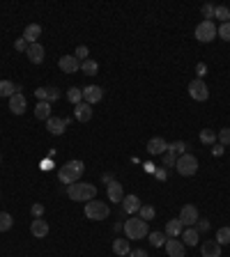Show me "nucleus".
<instances>
[{"label": "nucleus", "instance_id": "41", "mask_svg": "<svg viewBox=\"0 0 230 257\" xmlns=\"http://www.w3.org/2000/svg\"><path fill=\"white\" fill-rule=\"evenodd\" d=\"M30 212H32V216H35V218H42V216H44V204L42 202H35L30 207Z\"/></svg>", "mask_w": 230, "mask_h": 257}, {"label": "nucleus", "instance_id": "33", "mask_svg": "<svg viewBox=\"0 0 230 257\" xmlns=\"http://www.w3.org/2000/svg\"><path fill=\"white\" fill-rule=\"evenodd\" d=\"M214 16L216 19H221L223 23H228L230 21V9L223 7V5H214Z\"/></svg>", "mask_w": 230, "mask_h": 257}, {"label": "nucleus", "instance_id": "13", "mask_svg": "<svg viewBox=\"0 0 230 257\" xmlns=\"http://www.w3.org/2000/svg\"><path fill=\"white\" fill-rule=\"evenodd\" d=\"M25 55H28V60L32 62V64H42L44 62V46L39 44H28V51H25Z\"/></svg>", "mask_w": 230, "mask_h": 257}, {"label": "nucleus", "instance_id": "39", "mask_svg": "<svg viewBox=\"0 0 230 257\" xmlns=\"http://www.w3.org/2000/svg\"><path fill=\"white\" fill-rule=\"evenodd\" d=\"M74 55H76L78 62H85V60H88V55H90V48H88V46H78Z\"/></svg>", "mask_w": 230, "mask_h": 257}, {"label": "nucleus", "instance_id": "8", "mask_svg": "<svg viewBox=\"0 0 230 257\" xmlns=\"http://www.w3.org/2000/svg\"><path fill=\"white\" fill-rule=\"evenodd\" d=\"M177 218L182 220L184 227H193L198 223V209H196L193 204H184L182 209H180V216H177Z\"/></svg>", "mask_w": 230, "mask_h": 257}, {"label": "nucleus", "instance_id": "29", "mask_svg": "<svg viewBox=\"0 0 230 257\" xmlns=\"http://www.w3.org/2000/svg\"><path fill=\"white\" fill-rule=\"evenodd\" d=\"M67 99L74 104V106H78V104L83 101V90H78V87H69V90H67Z\"/></svg>", "mask_w": 230, "mask_h": 257}, {"label": "nucleus", "instance_id": "31", "mask_svg": "<svg viewBox=\"0 0 230 257\" xmlns=\"http://www.w3.org/2000/svg\"><path fill=\"white\" fill-rule=\"evenodd\" d=\"M200 143L203 145H214L216 143V133L212 131V128H203V131H200Z\"/></svg>", "mask_w": 230, "mask_h": 257}, {"label": "nucleus", "instance_id": "26", "mask_svg": "<svg viewBox=\"0 0 230 257\" xmlns=\"http://www.w3.org/2000/svg\"><path fill=\"white\" fill-rule=\"evenodd\" d=\"M81 71H83L85 76H94L97 71H99V62H94V60L88 58L85 62H81Z\"/></svg>", "mask_w": 230, "mask_h": 257}, {"label": "nucleus", "instance_id": "25", "mask_svg": "<svg viewBox=\"0 0 230 257\" xmlns=\"http://www.w3.org/2000/svg\"><path fill=\"white\" fill-rule=\"evenodd\" d=\"M35 117L37 120H48L51 117V104L48 101H37V106H35Z\"/></svg>", "mask_w": 230, "mask_h": 257}, {"label": "nucleus", "instance_id": "45", "mask_svg": "<svg viewBox=\"0 0 230 257\" xmlns=\"http://www.w3.org/2000/svg\"><path fill=\"white\" fill-rule=\"evenodd\" d=\"M154 177H157L159 182H166V177H168V172H166V168H159V170H154Z\"/></svg>", "mask_w": 230, "mask_h": 257}, {"label": "nucleus", "instance_id": "36", "mask_svg": "<svg viewBox=\"0 0 230 257\" xmlns=\"http://www.w3.org/2000/svg\"><path fill=\"white\" fill-rule=\"evenodd\" d=\"M177 163V154L173 150H166V154H163V168H170Z\"/></svg>", "mask_w": 230, "mask_h": 257}, {"label": "nucleus", "instance_id": "1", "mask_svg": "<svg viewBox=\"0 0 230 257\" xmlns=\"http://www.w3.org/2000/svg\"><path fill=\"white\" fill-rule=\"evenodd\" d=\"M67 197L74 200V202H90L97 197V186L88 182H76L67 186Z\"/></svg>", "mask_w": 230, "mask_h": 257}, {"label": "nucleus", "instance_id": "2", "mask_svg": "<svg viewBox=\"0 0 230 257\" xmlns=\"http://www.w3.org/2000/svg\"><path fill=\"white\" fill-rule=\"evenodd\" d=\"M83 172H85L83 161H67V163L60 168L58 179H60V184H67V186H71V184H76L78 179H81V174H83Z\"/></svg>", "mask_w": 230, "mask_h": 257}, {"label": "nucleus", "instance_id": "27", "mask_svg": "<svg viewBox=\"0 0 230 257\" xmlns=\"http://www.w3.org/2000/svg\"><path fill=\"white\" fill-rule=\"evenodd\" d=\"M12 225H14V218H12V214L0 212V232H7V230H12Z\"/></svg>", "mask_w": 230, "mask_h": 257}, {"label": "nucleus", "instance_id": "14", "mask_svg": "<svg viewBox=\"0 0 230 257\" xmlns=\"http://www.w3.org/2000/svg\"><path fill=\"white\" fill-rule=\"evenodd\" d=\"M180 239H182L184 246H198L200 243V232L196 230V227H184Z\"/></svg>", "mask_w": 230, "mask_h": 257}, {"label": "nucleus", "instance_id": "22", "mask_svg": "<svg viewBox=\"0 0 230 257\" xmlns=\"http://www.w3.org/2000/svg\"><path fill=\"white\" fill-rule=\"evenodd\" d=\"M182 230H184V225H182V220H180V218H173V220L166 223V236H168V239L180 236V235H182Z\"/></svg>", "mask_w": 230, "mask_h": 257}, {"label": "nucleus", "instance_id": "34", "mask_svg": "<svg viewBox=\"0 0 230 257\" xmlns=\"http://www.w3.org/2000/svg\"><path fill=\"white\" fill-rule=\"evenodd\" d=\"M216 243H219V246H223V243L228 246L230 243V227H221V230L216 232Z\"/></svg>", "mask_w": 230, "mask_h": 257}, {"label": "nucleus", "instance_id": "11", "mask_svg": "<svg viewBox=\"0 0 230 257\" xmlns=\"http://www.w3.org/2000/svg\"><path fill=\"white\" fill-rule=\"evenodd\" d=\"M69 122L67 120H62V117H48L46 120V128H48V133H53V136H62L65 133V128H67Z\"/></svg>", "mask_w": 230, "mask_h": 257}, {"label": "nucleus", "instance_id": "40", "mask_svg": "<svg viewBox=\"0 0 230 257\" xmlns=\"http://www.w3.org/2000/svg\"><path fill=\"white\" fill-rule=\"evenodd\" d=\"M55 99H60V90H58V87H46V101L51 104Z\"/></svg>", "mask_w": 230, "mask_h": 257}, {"label": "nucleus", "instance_id": "43", "mask_svg": "<svg viewBox=\"0 0 230 257\" xmlns=\"http://www.w3.org/2000/svg\"><path fill=\"white\" fill-rule=\"evenodd\" d=\"M14 48H16V51H23V53H25V51H28V42H25L23 37H19L14 42Z\"/></svg>", "mask_w": 230, "mask_h": 257}, {"label": "nucleus", "instance_id": "48", "mask_svg": "<svg viewBox=\"0 0 230 257\" xmlns=\"http://www.w3.org/2000/svg\"><path fill=\"white\" fill-rule=\"evenodd\" d=\"M35 97H37L39 101H46V87H37V90H35Z\"/></svg>", "mask_w": 230, "mask_h": 257}, {"label": "nucleus", "instance_id": "10", "mask_svg": "<svg viewBox=\"0 0 230 257\" xmlns=\"http://www.w3.org/2000/svg\"><path fill=\"white\" fill-rule=\"evenodd\" d=\"M60 69L65 74H78V69H81V62L76 60V55H62L60 60H58Z\"/></svg>", "mask_w": 230, "mask_h": 257}, {"label": "nucleus", "instance_id": "20", "mask_svg": "<svg viewBox=\"0 0 230 257\" xmlns=\"http://www.w3.org/2000/svg\"><path fill=\"white\" fill-rule=\"evenodd\" d=\"M30 232L35 239H44L46 235H48V223L42 218H35L32 220V225H30Z\"/></svg>", "mask_w": 230, "mask_h": 257}, {"label": "nucleus", "instance_id": "52", "mask_svg": "<svg viewBox=\"0 0 230 257\" xmlns=\"http://www.w3.org/2000/svg\"><path fill=\"white\" fill-rule=\"evenodd\" d=\"M0 161H2V156H0Z\"/></svg>", "mask_w": 230, "mask_h": 257}, {"label": "nucleus", "instance_id": "37", "mask_svg": "<svg viewBox=\"0 0 230 257\" xmlns=\"http://www.w3.org/2000/svg\"><path fill=\"white\" fill-rule=\"evenodd\" d=\"M168 150H173L177 156H182V154H186V143H184V140H177V143L168 145Z\"/></svg>", "mask_w": 230, "mask_h": 257}, {"label": "nucleus", "instance_id": "4", "mask_svg": "<svg viewBox=\"0 0 230 257\" xmlns=\"http://www.w3.org/2000/svg\"><path fill=\"white\" fill-rule=\"evenodd\" d=\"M108 214H111V207L106 202H101V200H90V202H85V218L88 220H106Z\"/></svg>", "mask_w": 230, "mask_h": 257}, {"label": "nucleus", "instance_id": "21", "mask_svg": "<svg viewBox=\"0 0 230 257\" xmlns=\"http://www.w3.org/2000/svg\"><path fill=\"white\" fill-rule=\"evenodd\" d=\"M25 104H28V101H25L23 94H14V97L9 99V110L14 115H23L25 113Z\"/></svg>", "mask_w": 230, "mask_h": 257}, {"label": "nucleus", "instance_id": "32", "mask_svg": "<svg viewBox=\"0 0 230 257\" xmlns=\"http://www.w3.org/2000/svg\"><path fill=\"white\" fill-rule=\"evenodd\" d=\"M138 214H140V218H143V220H152L154 216H157V209H154L152 204H143Z\"/></svg>", "mask_w": 230, "mask_h": 257}, {"label": "nucleus", "instance_id": "49", "mask_svg": "<svg viewBox=\"0 0 230 257\" xmlns=\"http://www.w3.org/2000/svg\"><path fill=\"white\" fill-rule=\"evenodd\" d=\"M212 154H214V156H221V154H223V145H214Z\"/></svg>", "mask_w": 230, "mask_h": 257}, {"label": "nucleus", "instance_id": "17", "mask_svg": "<svg viewBox=\"0 0 230 257\" xmlns=\"http://www.w3.org/2000/svg\"><path fill=\"white\" fill-rule=\"evenodd\" d=\"M74 117H76L78 122H90L92 120V106L85 104V101H81L78 106H74Z\"/></svg>", "mask_w": 230, "mask_h": 257}, {"label": "nucleus", "instance_id": "51", "mask_svg": "<svg viewBox=\"0 0 230 257\" xmlns=\"http://www.w3.org/2000/svg\"><path fill=\"white\" fill-rule=\"evenodd\" d=\"M145 170H147V172H152V174H154V166H152V163H145Z\"/></svg>", "mask_w": 230, "mask_h": 257}, {"label": "nucleus", "instance_id": "24", "mask_svg": "<svg viewBox=\"0 0 230 257\" xmlns=\"http://www.w3.org/2000/svg\"><path fill=\"white\" fill-rule=\"evenodd\" d=\"M200 253L203 257H221V246L216 241H205L200 246Z\"/></svg>", "mask_w": 230, "mask_h": 257}, {"label": "nucleus", "instance_id": "23", "mask_svg": "<svg viewBox=\"0 0 230 257\" xmlns=\"http://www.w3.org/2000/svg\"><path fill=\"white\" fill-rule=\"evenodd\" d=\"M113 253L117 257H127L131 253V246H129V239L124 236V239H115L113 241Z\"/></svg>", "mask_w": 230, "mask_h": 257}, {"label": "nucleus", "instance_id": "50", "mask_svg": "<svg viewBox=\"0 0 230 257\" xmlns=\"http://www.w3.org/2000/svg\"><path fill=\"white\" fill-rule=\"evenodd\" d=\"M101 182H106V186H108V184L113 182V177H111V174H104V177H101Z\"/></svg>", "mask_w": 230, "mask_h": 257}, {"label": "nucleus", "instance_id": "18", "mask_svg": "<svg viewBox=\"0 0 230 257\" xmlns=\"http://www.w3.org/2000/svg\"><path fill=\"white\" fill-rule=\"evenodd\" d=\"M168 150V143L163 140V138H152L150 143H147V151L152 154V156H159V154H166Z\"/></svg>", "mask_w": 230, "mask_h": 257}, {"label": "nucleus", "instance_id": "9", "mask_svg": "<svg viewBox=\"0 0 230 257\" xmlns=\"http://www.w3.org/2000/svg\"><path fill=\"white\" fill-rule=\"evenodd\" d=\"M101 99H104V90H101V87H97V85H88V87H83V101L85 104L94 106V104H99Z\"/></svg>", "mask_w": 230, "mask_h": 257}, {"label": "nucleus", "instance_id": "15", "mask_svg": "<svg viewBox=\"0 0 230 257\" xmlns=\"http://www.w3.org/2000/svg\"><path fill=\"white\" fill-rule=\"evenodd\" d=\"M106 193H108V200H111V202H122V200H124L122 184H120V182H115V179L106 186Z\"/></svg>", "mask_w": 230, "mask_h": 257}, {"label": "nucleus", "instance_id": "47", "mask_svg": "<svg viewBox=\"0 0 230 257\" xmlns=\"http://www.w3.org/2000/svg\"><path fill=\"white\" fill-rule=\"evenodd\" d=\"M129 257H150V255H147V250L136 248V250H131V253H129Z\"/></svg>", "mask_w": 230, "mask_h": 257}, {"label": "nucleus", "instance_id": "35", "mask_svg": "<svg viewBox=\"0 0 230 257\" xmlns=\"http://www.w3.org/2000/svg\"><path fill=\"white\" fill-rule=\"evenodd\" d=\"M216 35H219L223 42H230V21L228 23H221V25L216 28Z\"/></svg>", "mask_w": 230, "mask_h": 257}, {"label": "nucleus", "instance_id": "7", "mask_svg": "<svg viewBox=\"0 0 230 257\" xmlns=\"http://www.w3.org/2000/svg\"><path fill=\"white\" fill-rule=\"evenodd\" d=\"M189 97H191L193 101H207V97H209V90H207L205 81L193 78L191 83H189Z\"/></svg>", "mask_w": 230, "mask_h": 257}, {"label": "nucleus", "instance_id": "30", "mask_svg": "<svg viewBox=\"0 0 230 257\" xmlns=\"http://www.w3.org/2000/svg\"><path fill=\"white\" fill-rule=\"evenodd\" d=\"M150 241H152L154 248H161V246H166L168 236H166V232H152V235H150Z\"/></svg>", "mask_w": 230, "mask_h": 257}, {"label": "nucleus", "instance_id": "38", "mask_svg": "<svg viewBox=\"0 0 230 257\" xmlns=\"http://www.w3.org/2000/svg\"><path fill=\"white\" fill-rule=\"evenodd\" d=\"M216 140H219V145H230V128H221L219 133H216Z\"/></svg>", "mask_w": 230, "mask_h": 257}, {"label": "nucleus", "instance_id": "46", "mask_svg": "<svg viewBox=\"0 0 230 257\" xmlns=\"http://www.w3.org/2000/svg\"><path fill=\"white\" fill-rule=\"evenodd\" d=\"M196 230H198V232H207V230H209V220H200L198 218V223H196Z\"/></svg>", "mask_w": 230, "mask_h": 257}, {"label": "nucleus", "instance_id": "3", "mask_svg": "<svg viewBox=\"0 0 230 257\" xmlns=\"http://www.w3.org/2000/svg\"><path fill=\"white\" fill-rule=\"evenodd\" d=\"M150 235V227H147V220H143L140 216H131L129 220H124V236L127 239H145Z\"/></svg>", "mask_w": 230, "mask_h": 257}, {"label": "nucleus", "instance_id": "28", "mask_svg": "<svg viewBox=\"0 0 230 257\" xmlns=\"http://www.w3.org/2000/svg\"><path fill=\"white\" fill-rule=\"evenodd\" d=\"M14 85L16 83H12V81H0V97H14Z\"/></svg>", "mask_w": 230, "mask_h": 257}, {"label": "nucleus", "instance_id": "19", "mask_svg": "<svg viewBox=\"0 0 230 257\" xmlns=\"http://www.w3.org/2000/svg\"><path fill=\"white\" fill-rule=\"evenodd\" d=\"M39 37H42V25H37V23H30V25L23 30V39H25L28 44H37Z\"/></svg>", "mask_w": 230, "mask_h": 257}, {"label": "nucleus", "instance_id": "12", "mask_svg": "<svg viewBox=\"0 0 230 257\" xmlns=\"http://www.w3.org/2000/svg\"><path fill=\"white\" fill-rule=\"evenodd\" d=\"M140 207H143V202L138 200V195H124V200H122V212L124 214L134 216V214L140 212Z\"/></svg>", "mask_w": 230, "mask_h": 257}, {"label": "nucleus", "instance_id": "44", "mask_svg": "<svg viewBox=\"0 0 230 257\" xmlns=\"http://www.w3.org/2000/svg\"><path fill=\"white\" fill-rule=\"evenodd\" d=\"M203 16H205V21H209V19L214 16V5H205V7H203Z\"/></svg>", "mask_w": 230, "mask_h": 257}, {"label": "nucleus", "instance_id": "42", "mask_svg": "<svg viewBox=\"0 0 230 257\" xmlns=\"http://www.w3.org/2000/svg\"><path fill=\"white\" fill-rule=\"evenodd\" d=\"M205 74H207V64H205V62H198V64H196V76L203 81V78H205Z\"/></svg>", "mask_w": 230, "mask_h": 257}, {"label": "nucleus", "instance_id": "16", "mask_svg": "<svg viewBox=\"0 0 230 257\" xmlns=\"http://www.w3.org/2000/svg\"><path fill=\"white\" fill-rule=\"evenodd\" d=\"M163 248H166L168 257H184V248H186V246H184L180 239H168Z\"/></svg>", "mask_w": 230, "mask_h": 257}, {"label": "nucleus", "instance_id": "5", "mask_svg": "<svg viewBox=\"0 0 230 257\" xmlns=\"http://www.w3.org/2000/svg\"><path fill=\"white\" fill-rule=\"evenodd\" d=\"M175 168H177V172L182 174V177H193V174L198 172V159L186 151V154H182V156H177Z\"/></svg>", "mask_w": 230, "mask_h": 257}, {"label": "nucleus", "instance_id": "6", "mask_svg": "<svg viewBox=\"0 0 230 257\" xmlns=\"http://www.w3.org/2000/svg\"><path fill=\"white\" fill-rule=\"evenodd\" d=\"M196 39L198 42H203V44H209V42H214L216 39V25L212 21H203L196 25Z\"/></svg>", "mask_w": 230, "mask_h": 257}]
</instances>
